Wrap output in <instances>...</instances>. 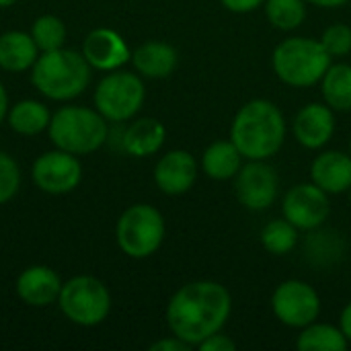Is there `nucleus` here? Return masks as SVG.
<instances>
[{"instance_id": "obj_1", "label": "nucleus", "mask_w": 351, "mask_h": 351, "mask_svg": "<svg viewBox=\"0 0 351 351\" xmlns=\"http://www.w3.org/2000/svg\"><path fill=\"white\" fill-rule=\"evenodd\" d=\"M232 313V296L220 282L195 280L181 286L167 304L169 331L187 346L197 348L204 339L224 329Z\"/></svg>"}, {"instance_id": "obj_2", "label": "nucleus", "mask_w": 351, "mask_h": 351, "mask_svg": "<svg viewBox=\"0 0 351 351\" xmlns=\"http://www.w3.org/2000/svg\"><path fill=\"white\" fill-rule=\"evenodd\" d=\"M230 140L247 160H269L286 142V119L282 109L269 99L245 103L232 123Z\"/></svg>"}, {"instance_id": "obj_3", "label": "nucleus", "mask_w": 351, "mask_h": 351, "mask_svg": "<svg viewBox=\"0 0 351 351\" xmlns=\"http://www.w3.org/2000/svg\"><path fill=\"white\" fill-rule=\"evenodd\" d=\"M90 70L82 51L60 47L39 53L31 68V82L49 101H72L88 88Z\"/></svg>"}, {"instance_id": "obj_4", "label": "nucleus", "mask_w": 351, "mask_h": 351, "mask_svg": "<svg viewBox=\"0 0 351 351\" xmlns=\"http://www.w3.org/2000/svg\"><path fill=\"white\" fill-rule=\"evenodd\" d=\"M333 58L323 47L321 39L288 37L280 41L271 53L276 76L292 88H308L321 82Z\"/></svg>"}, {"instance_id": "obj_5", "label": "nucleus", "mask_w": 351, "mask_h": 351, "mask_svg": "<svg viewBox=\"0 0 351 351\" xmlns=\"http://www.w3.org/2000/svg\"><path fill=\"white\" fill-rule=\"evenodd\" d=\"M47 134L56 148L84 156L97 152L107 142L109 125L97 109L66 105L51 113Z\"/></svg>"}, {"instance_id": "obj_6", "label": "nucleus", "mask_w": 351, "mask_h": 351, "mask_svg": "<svg viewBox=\"0 0 351 351\" xmlns=\"http://www.w3.org/2000/svg\"><path fill=\"white\" fill-rule=\"evenodd\" d=\"M167 234L165 216L150 204H134L119 216L115 224V241L130 259L152 257Z\"/></svg>"}, {"instance_id": "obj_7", "label": "nucleus", "mask_w": 351, "mask_h": 351, "mask_svg": "<svg viewBox=\"0 0 351 351\" xmlns=\"http://www.w3.org/2000/svg\"><path fill=\"white\" fill-rule=\"evenodd\" d=\"M58 306L78 327H97L111 313L109 288L93 276H74L64 282Z\"/></svg>"}, {"instance_id": "obj_8", "label": "nucleus", "mask_w": 351, "mask_h": 351, "mask_svg": "<svg viewBox=\"0 0 351 351\" xmlns=\"http://www.w3.org/2000/svg\"><path fill=\"white\" fill-rule=\"evenodd\" d=\"M146 99V86L140 74L128 70L107 72L93 95L95 109L113 123L130 121L138 115Z\"/></svg>"}, {"instance_id": "obj_9", "label": "nucleus", "mask_w": 351, "mask_h": 351, "mask_svg": "<svg viewBox=\"0 0 351 351\" xmlns=\"http://www.w3.org/2000/svg\"><path fill=\"white\" fill-rule=\"evenodd\" d=\"M319 292L302 280H286L271 294V311L276 319L290 329H304L321 315Z\"/></svg>"}, {"instance_id": "obj_10", "label": "nucleus", "mask_w": 351, "mask_h": 351, "mask_svg": "<svg viewBox=\"0 0 351 351\" xmlns=\"http://www.w3.org/2000/svg\"><path fill=\"white\" fill-rule=\"evenodd\" d=\"M33 183L49 195H66L82 181L80 158L66 150H49L35 158L31 169Z\"/></svg>"}, {"instance_id": "obj_11", "label": "nucleus", "mask_w": 351, "mask_h": 351, "mask_svg": "<svg viewBox=\"0 0 351 351\" xmlns=\"http://www.w3.org/2000/svg\"><path fill=\"white\" fill-rule=\"evenodd\" d=\"M280 193L278 171L267 160H249L234 177V195L239 204L251 212L271 208Z\"/></svg>"}, {"instance_id": "obj_12", "label": "nucleus", "mask_w": 351, "mask_h": 351, "mask_svg": "<svg viewBox=\"0 0 351 351\" xmlns=\"http://www.w3.org/2000/svg\"><path fill=\"white\" fill-rule=\"evenodd\" d=\"M282 214L290 220L298 230H315L323 226L331 214L329 193H325L319 185L296 183L292 185L282 199Z\"/></svg>"}, {"instance_id": "obj_13", "label": "nucleus", "mask_w": 351, "mask_h": 351, "mask_svg": "<svg viewBox=\"0 0 351 351\" xmlns=\"http://www.w3.org/2000/svg\"><path fill=\"white\" fill-rule=\"evenodd\" d=\"M82 56L93 70L101 72H113L132 62V49L128 41L109 27H97L84 37Z\"/></svg>"}, {"instance_id": "obj_14", "label": "nucleus", "mask_w": 351, "mask_h": 351, "mask_svg": "<svg viewBox=\"0 0 351 351\" xmlns=\"http://www.w3.org/2000/svg\"><path fill=\"white\" fill-rule=\"evenodd\" d=\"M335 111L327 103H308L304 105L292 123L294 138L306 150H319L327 146L335 134Z\"/></svg>"}, {"instance_id": "obj_15", "label": "nucleus", "mask_w": 351, "mask_h": 351, "mask_svg": "<svg viewBox=\"0 0 351 351\" xmlns=\"http://www.w3.org/2000/svg\"><path fill=\"white\" fill-rule=\"evenodd\" d=\"M197 181V160L187 150H169L154 167V183L165 195H183Z\"/></svg>"}, {"instance_id": "obj_16", "label": "nucleus", "mask_w": 351, "mask_h": 351, "mask_svg": "<svg viewBox=\"0 0 351 351\" xmlns=\"http://www.w3.org/2000/svg\"><path fill=\"white\" fill-rule=\"evenodd\" d=\"M64 282L56 274V269L47 265H31L25 267L16 278V296L33 308H45L58 302Z\"/></svg>"}, {"instance_id": "obj_17", "label": "nucleus", "mask_w": 351, "mask_h": 351, "mask_svg": "<svg viewBox=\"0 0 351 351\" xmlns=\"http://www.w3.org/2000/svg\"><path fill=\"white\" fill-rule=\"evenodd\" d=\"M311 181L329 195L348 193L351 187V156L341 150H325L311 165Z\"/></svg>"}, {"instance_id": "obj_18", "label": "nucleus", "mask_w": 351, "mask_h": 351, "mask_svg": "<svg viewBox=\"0 0 351 351\" xmlns=\"http://www.w3.org/2000/svg\"><path fill=\"white\" fill-rule=\"evenodd\" d=\"M167 140V128L154 117H140L132 121L121 134V148L134 158H148L156 154Z\"/></svg>"}, {"instance_id": "obj_19", "label": "nucleus", "mask_w": 351, "mask_h": 351, "mask_svg": "<svg viewBox=\"0 0 351 351\" xmlns=\"http://www.w3.org/2000/svg\"><path fill=\"white\" fill-rule=\"evenodd\" d=\"M179 62L177 49L165 41H144L132 51V64L144 78H167L175 72Z\"/></svg>"}, {"instance_id": "obj_20", "label": "nucleus", "mask_w": 351, "mask_h": 351, "mask_svg": "<svg viewBox=\"0 0 351 351\" xmlns=\"http://www.w3.org/2000/svg\"><path fill=\"white\" fill-rule=\"evenodd\" d=\"M39 47L31 33L6 31L0 35V68L4 72H27L39 58Z\"/></svg>"}, {"instance_id": "obj_21", "label": "nucleus", "mask_w": 351, "mask_h": 351, "mask_svg": "<svg viewBox=\"0 0 351 351\" xmlns=\"http://www.w3.org/2000/svg\"><path fill=\"white\" fill-rule=\"evenodd\" d=\"M243 167V154L232 144V140L212 142L202 156L204 173L214 181H230Z\"/></svg>"}, {"instance_id": "obj_22", "label": "nucleus", "mask_w": 351, "mask_h": 351, "mask_svg": "<svg viewBox=\"0 0 351 351\" xmlns=\"http://www.w3.org/2000/svg\"><path fill=\"white\" fill-rule=\"evenodd\" d=\"M346 253V241L339 232L331 228L308 230L304 241V255L313 267H331L341 261Z\"/></svg>"}, {"instance_id": "obj_23", "label": "nucleus", "mask_w": 351, "mask_h": 351, "mask_svg": "<svg viewBox=\"0 0 351 351\" xmlns=\"http://www.w3.org/2000/svg\"><path fill=\"white\" fill-rule=\"evenodd\" d=\"M8 128L19 136H39L49 128L51 111L37 99H23L8 109Z\"/></svg>"}, {"instance_id": "obj_24", "label": "nucleus", "mask_w": 351, "mask_h": 351, "mask_svg": "<svg viewBox=\"0 0 351 351\" xmlns=\"http://www.w3.org/2000/svg\"><path fill=\"white\" fill-rule=\"evenodd\" d=\"M321 93L333 111H351V64H331L321 78Z\"/></svg>"}, {"instance_id": "obj_25", "label": "nucleus", "mask_w": 351, "mask_h": 351, "mask_svg": "<svg viewBox=\"0 0 351 351\" xmlns=\"http://www.w3.org/2000/svg\"><path fill=\"white\" fill-rule=\"evenodd\" d=\"M350 341L343 331L329 323H311L300 329L296 337V350L300 351H346Z\"/></svg>"}, {"instance_id": "obj_26", "label": "nucleus", "mask_w": 351, "mask_h": 351, "mask_svg": "<svg viewBox=\"0 0 351 351\" xmlns=\"http://www.w3.org/2000/svg\"><path fill=\"white\" fill-rule=\"evenodd\" d=\"M298 228L286 220V218H276L269 220L263 230H261V245L267 253L276 255V257H284L288 253H292L298 247Z\"/></svg>"}, {"instance_id": "obj_27", "label": "nucleus", "mask_w": 351, "mask_h": 351, "mask_svg": "<svg viewBox=\"0 0 351 351\" xmlns=\"http://www.w3.org/2000/svg\"><path fill=\"white\" fill-rule=\"evenodd\" d=\"M265 16L280 31H294L306 19V0H265Z\"/></svg>"}, {"instance_id": "obj_28", "label": "nucleus", "mask_w": 351, "mask_h": 351, "mask_svg": "<svg viewBox=\"0 0 351 351\" xmlns=\"http://www.w3.org/2000/svg\"><path fill=\"white\" fill-rule=\"evenodd\" d=\"M66 23L58 14H41L31 25V37L39 51H53L66 43Z\"/></svg>"}, {"instance_id": "obj_29", "label": "nucleus", "mask_w": 351, "mask_h": 351, "mask_svg": "<svg viewBox=\"0 0 351 351\" xmlns=\"http://www.w3.org/2000/svg\"><path fill=\"white\" fill-rule=\"evenodd\" d=\"M21 189V169L16 160L0 150V206L8 204Z\"/></svg>"}, {"instance_id": "obj_30", "label": "nucleus", "mask_w": 351, "mask_h": 351, "mask_svg": "<svg viewBox=\"0 0 351 351\" xmlns=\"http://www.w3.org/2000/svg\"><path fill=\"white\" fill-rule=\"evenodd\" d=\"M321 43L331 58L348 56L351 51V27L346 23L329 25L321 35Z\"/></svg>"}, {"instance_id": "obj_31", "label": "nucleus", "mask_w": 351, "mask_h": 351, "mask_svg": "<svg viewBox=\"0 0 351 351\" xmlns=\"http://www.w3.org/2000/svg\"><path fill=\"white\" fill-rule=\"evenodd\" d=\"M197 348L202 351H234L237 341L230 339L228 335H224L222 331H218V333L210 335L208 339H204Z\"/></svg>"}, {"instance_id": "obj_32", "label": "nucleus", "mask_w": 351, "mask_h": 351, "mask_svg": "<svg viewBox=\"0 0 351 351\" xmlns=\"http://www.w3.org/2000/svg\"><path fill=\"white\" fill-rule=\"evenodd\" d=\"M220 4L234 14H249L265 4V0H220Z\"/></svg>"}, {"instance_id": "obj_33", "label": "nucleus", "mask_w": 351, "mask_h": 351, "mask_svg": "<svg viewBox=\"0 0 351 351\" xmlns=\"http://www.w3.org/2000/svg\"><path fill=\"white\" fill-rule=\"evenodd\" d=\"M191 346H187L183 339L175 337L171 333V337H165V339H158L150 346V351H189Z\"/></svg>"}, {"instance_id": "obj_34", "label": "nucleus", "mask_w": 351, "mask_h": 351, "mask_svg": "<svg viewBox=\"0 0 351 351\" xmlns=\"http://www.w3.org/2000/svg\"><path fill=\"white\" fill-rule=\"evenodd\" d=\"M339 329L343 331L346 339L351 343V300L343 306L341 317H339Z\"/></svg>"}, {"instance_id": "obj_35", "label": "nucleus", "mask_w": 351, "mask_h": 351, "mask_svg": "<svg viewBox=\"0 0 351 351\" xmlns=\"http://www.w3.org/2000/svg\"><path fill=\"white\" fill-rule=\"evenodd\" d=\"M350 0H306V4H315L319 8H341Z\"/></svg>"}, {"instance_id": "obj_36", "label": "nucleus", "mask_w": 351, "mask_h": 351, "mask_svg": "<svg viewBox=\"0 0 351 351\" xmlns=\"http://www.w3.org/2000/svg\"><path fill=\"white\" fill-rule=\"evenodd\" d=\"M8 93H6V88H4V84L0 82V123L6 119V115H8Z\"/></svg>"}, {"instance_id": "obj_37", "label": "nucleus", "mask_w": 351, "mask_h": 351, "mask_svg": "<svg viewBox=\"0 0 351 351\" xmlns=\"http://www.w3.org/2000/svg\"><path fill=\"white\" fill-rule=\"evenodd\" d=\"M19 0H0V8H10V6H14Z\"/></svg>"}, {"instance_id": "obj_38", "label": "nucleus", "mask_w": 351, "mask_h": 351, "mask_svg": "<svg viewBox=\"0 0 351 351\" xmlns=\"http://www.w3.org/2000/svg\"><path fill=\"white\" fill-rule=\"evenodd\" d=\"M348 199H350V208H351V187L348 189Z\"/></svg>"}, {"instance_id": "obj_39", "label": "nucleus", "mask_w": 351, "mask_h": 351, "mask_svg": "<svg viewBox=\"0 0 351 351\" xmlns=\"http://www.w3.org/2000/svg\"><path fill=\"white\" fill-rule=\"evenodd\" d=\"M350 156H351V140H350Z\"/></svg>"}]
</instances>
